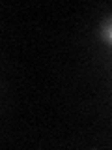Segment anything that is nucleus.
<instances>
[{"instance_id": "nucleus-1", "label": "nucleus", "mask_w": 112, "mask_h": 150, "mask_svg": "<svg viewBox=\"0 0 112 150\" xmlns=\"http://www.w3.org/2000/svg\"><path fill=\"white\" fill-rule=\"evenodd\" d=\"M110 38H112V32H110Z\"/></svg>"}]
</instances>
